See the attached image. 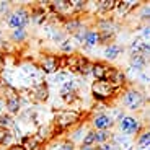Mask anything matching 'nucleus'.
<instances>
[{
    "instance_id": "f257e3e1",
    "label": "nucleus",
    "mask_w": 150,
    "mask_h": 150,
    "mask_svg": "<svg viewBox=\"0 0 150 150\" xmlns=\"http://www.w3.org/2000/svg\"><path fill=\"white\" fill-rule=\"evenodd\" d=\"M80 117H82V114L79 111H74V109H57V111H54V124L60 129L77 124L80 121Z\"/></svg>"
},
{
    "instance_id": "f03ea898",
    "label": "nucleus",
    "mask_w": 150,
    "mask_h": 150,
    "mask_svg": "<svg viewBox=\"0 0 150 150\" xmlns=\"http://www.w3.org/2000/svg\"><path fill=\"white\" fill-rule=\"evenodd\" d=\"M116 91H117V88H114L106 80H95L93 85H91V95L98 101H105V100L112 98L116 95Z\"/></svg>"
},
{
    "instance_id": "7ed1b4c3",
    "label": "nucleus",
    "mask_w": 150,
    "mask_h": 150,
    "mask_svg": "<svg viewBox=\"0 0 150 150\" xmlns=\"http://www.w3.org/2000/svg\"><path fill=\"white\" fill-rule=\"evenodd\" d=\"M2 95H4V98H5V106H7V109H8V114H10V116L11 114H18L20 108H21L18 91H16L13 86L5 85L4 88H2Z\"/></svg>"
},
{
    "instance_id": "20e7f679",
    "label": "nucleus",
    "mask_w": 150,
    "mask_h": 150,
    "mask_svg": "<svg viewBox=\"0 0 150 150\" xmlns=\"http://www.w3.org/2000/svg\"><path fill=\"white\" fill-rule=\"evenodd\" d=\"M122 105L127 109H131V111H137V109H140L145 105V96H144L142 91L135 90V88H131V90H127L124 93Z\"/></svg>"
},
{
    "instance_id": "39448f33",
    "label": "nucleus",
    "mask_w": 150,
    "mask_h": 150,
    "mask_svg": "<svg viewBox=\"0 0 150 150\" xmlns=\"http://www.w3.org/2000/svg\"><path fill=\"white\" fill-rule=\"evenodd\" d=\"M30 23V13H28L25 8H18L16 11L10 13L7 16V25L13 30H18V28H25Z\"/></svg>"
},
{
    "instance_id": "423d86ee",
    "label": "nucleus",
    "mask_w": 150,
    "mask_h": 150,
    "mask_svg": "<svg viewBox=\"0 0 150 150\" xmlns=\"http://www.w3.org/2000/svg\"><path fill=\"white\" fill-rule=\"evenodd\" d=\"M119 129L127 135L137 134L140 131V122L132 116H122L119 119Z\"/></svg>"
},
{
    "instance_id": "0eeeda50",
    "label": "nucleus",
    "mask_w": 150,
    "mask_h": 150,
    "mask_svg": "<svg viewBox=\"0 0 150 150\" xmlns=\"http://www.w3.org/2000/svg\"><path fill=\"white\" fill-rule=\"evenodd\" d=\"M41 69L46 72V74H56V72L60 70V57L57 56H44L41 60Z\"/></svg>"
},
{
    "instance_id": "6e6552de",
    "label": "nucleus",
    "mask_w": 150,
    "mask_h": 150,
    "mask_svg": "<svg viewBox=\"0 0 150 150\" xmlns=\"http://www.w3.org/2000/svg\"><path fill=\"white\" fill-rule=\"evenodd\" d=\"M108 83H111L114 88H117L119 90V86L124 83V74L121 70H117V69L114 67H108L106 69V74H105V79Z\"/></svg>"
},
{
    "instance_id": "1a4fd4ad",
    "label": "nucleus",
    "mask_w": 150,
    "mask_h": 150,
    "mask_svg": "<svg viewBox=\"0 0 150 150\" xmlns=\"http://www.w3.org/2000/svg\"><path fill=\"white\" fill-rule=\"evenodd\" d=\"M93 126L96 131H108V129H111L114 126V121H112L111 116L101 112V114H96L93 117Z\"/></svg>"
},
{
    "instance_id": "9d476101",
    "label": "nucleus",
    "mask_w": 150,
    "mask_h": 150,
    "mask_svg": "<svg viewBox=\"0 0 150 150\" xmlns=\"http://www.w3.org/2000/svg\"><path fill=\"white\" fill-rule=\"evenodd\" d=\"M47 96H49V90L46 83H38L33 88V98L36 101H46Z\"/></svg>"
},
{
    "instance_id": "9b49d317",
    "label": "nucleus",
    "mask_w": 150,
    "mask_h": 150,
    "mask_svg": "<svg viewBox=\"0 0 150 150\" xmlns=\"http://www.w3.org/2000/svg\"><path fill=\"white\" fill-rule=\"evenodd\" d=\"M41 142H42V139L39 135H30V137H25L23 139L21 147L25 150H38L39 145H41Z\"/></svg>"
},
{
    "instance_id": "f8f14e48",
    "label": "nucleus",
    "mask_w": 150,
    "mask_h": 150,
    "mask_svg": "<svg viewBox=\"0 0 150 150\" xmlns=\"http://www.w3.org/2000/svg\"><path fill=\"white\" fill-rule=\"evenodd\" d=\"M82 42L86 46V47H93V46L100 44V38H98V31L86 30V31H85V34H83Z\"/></svg>"
},
{
    "instance_id": "ddd939ff",
    "label": "nucleus",
    "mask_w": 150,
    "mask_h": 150,
    "mask_svg": "<svg viewBox=\"0 0 150 150\" xmlns=\"http://www.w3.org/2000/svg\"><path fill=\"white\" fill-rule=\"evenodd\" d=\"M129 64H131L132 69H139V70H142V69L145 67V64H147V59H145V56H142L140 52H132L131 59H129Z\"/></svg>"
},
{
    "instance_id": "4468645a",
    "label": "nucleus",
    "mask_w": 150,
    "mask_h": 150,
    "mask_svg": "<svg viewBox=\"0 0 150 150\" xmlns=\"http://www.w3.org/2000/svg\"><path fill=\"white\" fill-rule=\"evenodd\" d=\"M122 52V47H121L119 44H109V46H106V49H105V57L108 60H114V59H117L119 57V54Z\"/></svg>"
},
{
    "instance_id": "2eb2a0df",
    "label": "nucleus",
    "mask_w": 150,
    "mask_h": 150,
    "mask_svg": "<svg viewBox=\"0 0 150 150\" xmlns=\"http://www.w3.org/2000/svg\"><path fill=\"white\" fill-rule=\"evenodd\" d=\"M106 69H108V65L101 64V62H95V64H91V75L95 77V80H103L105 79Z\"/></svg>"
},
{
    "instance_id": "dca6fc26",
    "label": "nucleus",
    "mask_w": 150,
    "mask_h": 150,
    "mask_svg": "<svg viewBox=\"0 0 150 150\" xmlns=\"http://www.w3.org/2000/svg\"><path fill=\"white\" fill-rule=\"evenodd\" d=\"M28 38V33L25 28H18V30H13L11 33V41L13 42H23Z\"/></svg>"
},
{
    "instance_id": "f3484780",
    "label": "nucleus",
    "mask_w": 150,
    "mask_h": 150,
    "mask_svg": "<svg viewBox=\"0 0 150 150\" xmlns=\"http://www.w3.org/2000/svg\"><path fill=\"white\" fill-rule=\"evenodd\" d=\"M114 34L116 33H106V31H98V38H100V44H112L114 41Z\"/></svg>"
},
{
    "instance_id": "a211bd4d",
    "label": "nucleus",
    "mask_w": 150,
    "mask_h": 150,
    "mask_svg": "<svg viewBox=\"0 0 150 150\" xmlns=\"http://www.w3.org/2000/svg\"><path fill=\"white\" fill-rule=\"evenodd\" d=\"M109 139V132L108 131H95V145H103L106 144V140Z\"/></svg>"
},
{
    "instance_id": "6ab92c4d",
    "label": "nucleus",
    "mask_w": 150,
    "mask_h": 150,
    "mask_svg": "<svg viewBox=\"0 0 150 150\" xmlns=\"http://www.w3.org/2000/svg\"><path fill=\"white\" fill-rule=\"evenodd\" d=\"M114 7H116V0H105V2H100L98 10L101 13H108V11L114 10Z\"/></svg>"
},
{
    "instance_id": "aec40b11",
    "label": "nucleus",
    "mask_w": 150,
    "mask_h": 150,
    "mask_svg": "<svg viewBox=\"0 0 150 150\" xmlns=\"http://www.w3.org/2000/svg\"><path fill=\"white\" fill-rule=\"evenodd\" d=\"M134 4L135 2H116V7L114 8H117V11H119L121 15H126V13L134 7Z\"/></svg>"
},
{
    "instance_id": "412c9836",
    "label": "nucleus",
    "mask_w": 150,
    "mask_h": 150,
    "mask_svg": "<svg viewBox=\"0 0 150 150\" xmlns=\"http://www.w3.org/2000/svg\"><path fill=\"white\" fill-rule=\"evenodd\" d=\"M98 28H100V31H106V33H116V30H114V25H112V21H109V20H101V21L98 23Z\"/></svg>"
},
{
    "instance_id": "4be33fe9",
    "label": "nucleus",
    "mask_w": 150,
    "mask_h": 150,
    "mask_svg": "<svg viewBox=\"0 0 150 150\" xmlns=\"http://www.w3.org/2000/svg\"><path fill=\"white\" fill-rule=\"evenodd\" d=\"M82 28V23H80V20H70V21L65 23V30L69 31V33H77V31Z\"/></svg>"
},
{
    "instance_id": "5701e85b",
    "label": "nucleus",
    "mask_w": 150,
    "mask_h": 150,
    "mask_svg": "<svg viewBox=\"0 0 150 150\" xmlns=\"http://www.w3.org/2000/svg\"><path fill=\"white\" fill-rule=\"evenodd\" d=\"M10 140H11V132H10V129L0 127V145L10 144Z\"/></svg>"
},
{
    "instance_id": "b1692460",
    "label": "nucleus",
    "mask_w": 150,
    "mask_h": 150,
    "mask_svg": "<svg viewBox=\"0 0 150 150\" xmlns=\"http://www.w3.org/2000/svg\"><path fill=\"white\" fill-rule=\"evenodd\" d=\"M137 144H139V147L142 150L149 149V145H150V134L149 132H142L140 137H139V140H137Z\"/></svg>"
},
{
    "instance_id": "393cba45",
    "label": "nucleus",
    "mask_w": 150,
    "mask_h": 150,
    "mask_svg": "<svg viewBox=\"0 0 150 150\" xmlns=\"http://www.w3.org/2000/svg\"><path fill=\"white\" fill-rule=\"evenodd\" d=\"M11 126H13V119L10 114H0V127L10 129Z\"/></svg>"
},
{
    "instance_id": "a878e982",
    "label": "nucleus",
    "mask_w": 150,
    "mask_h": 150,
    "mask_svg": "<svg viewBox=\"0 0 150 150\" xmlns=\"http://www.w3.org/2000/svg\"><path fill=\"white\" fill-rule=\"evenodd\" d=\"M60 96H62V100H64L65 103H74L77 101V91H64V93H60Z\"/></svg>"
},
{
    "instance_id": "bb28decb",
    "label": "nucleus",
    "mask_w": 150,
    "mask_h": 150,
    "mask_svg": "<svg viewBox=\"0 0 150 150\" xmlns=\"http://www.w3.org/2000/svg\"><path fill=\"white\" fill-rule=\"evenodd\" d=\"M60 49H62V52H72L74 51V44H72L70 39H64L60 42Z\"/></svg>"
},
{
    "instance_id": "cd10ccee",
    "label": "nucleus",
    "mask_w": 150,
    "mask_h": 150,
    "mask_svg": "<svg viewBox=\"0 0 150 150\" xmlns=\"http://www.w3.org/2000/svg\"><path fill=\"white\" fill-rule=\"evenodd\" d=\"M83 145H95V131H90L83 137Z\"/></svg>"
},
{
    "instance_id": "c85d7f7f",
    "label": "nucleus",
    "mask_w": 150,
    "mask_h": 150,
    "mask_svg": "<svg viewBox=\"0 0 150 150\" xmlns=\"http://www.w3.org/2000/svg\"><path fill=\"white\" fill-rule=\"evenodd\" d=\"M85 7H86V2H83V0L72 2V10L74 11H82V10H85Z\"/></svg>"
},
{
    "instance_id": "c756f323",
    "label": "nucleus",
    "mask_w": 150,
    "mask_h": 150,
    "mask_svg": "<svg viewBox=\"0 0 150 150\" xmlns=\"http://www.w3.org/2000/svg\"><path fill=\"white\" fill-rule=\"evenodd\" d=\"M64 91H75V83L74 82H64V86H62L60 93H64Z\"/></svg>"
},
{
    "instance_id": "7c9ffc66",
    "label": "nucleus",
    "mask_w": 150,
    "mask_h": 150,
    "mask_svg": "<svg viewBox=\"0 0 150 150\" xmlns=\"http://www.w3.org/2000/svg\"><path fill=\"white\" fill-rule=\"evenodd\" d=\"M59 150H75V149H74V144H72L70 140H65V142L60 144Z\"/></svg>"
},
{
    "instance_id": "2f4dec72",
    "label": "nucleus",
    "mask_w": 150,
    "mask_h": 150,
    "mask_svg": "<svg viewBox=\"0 0 150 150\" xmlns=\"http://www.w3.org/2000/svg\"><path fill=\"white\" fill-rule=\"evenodd\" d=\"M65 79H67V74H64V72H60V74L56 75V82H64Z\"/></svg>"
},
{
    "instance_id": "473e14b6",
    "label": "nucleus",
    "mask_w": 150,
    "mask_h": 150,
    "mask_svg": "<svg viewBox=\"0 0 150 150\" xmlns=\"http://www.w3.org/2000/svg\"><path fill=\"white\" fill-rule=\"evenodd\" d=\"M79 150H96V149H95V145H83L82 144V145L79 147Z\"/></svg>"
},
{
    "instance_id": "72a5a7b5",
    "label": "nucleus",
    "mask_w": 150,
    "mask_h": 150,
    "mask_svg": "<svg viewBox=\"0 0 150 150\" xmlns=\"http://www.w3.org/2000/svg\"><path fill=\"white\" fill-rule=\"evenodd\" d=\"M8 150H25V149H23L21 145H11V147H10V149H8Z\"/></svg>"
},
{
    "instance_id": "f704fd0d",
    "label": "nucleus",
    "mask_w": 150,
    "mask_h": 150,
    "mask_svg": "<svg viewBox=\"0 0 150 150\" xmlns=\"http://www.w3.org/2000/svg\"><path fill=\"white\" fill-rule=\"evenodd\" d=\"M2 69H4V60H2V56H0V72H2Z\"/></svg>"
},
{
    "instance_id": "c9c22d12",
    "label": "nucleus",
    "mask_w": 150,
    "mask_h": 150,
    "mask_svg": "<svg viewBox=\"0 0 150 150\" xmlns=\"http://www.w3.org/2000/svg\"><path fill=\"white\" fill-rule=\"evenodd\" d=\"M0 36H2V30H0Z\"/></svg>"
},
{
    "instance_id": "e433bc0d",
    "label": "nucleus",
    "mask_w": 150,
    "mask_h": 150,
    "mask_svg": "<svg viewBox=\"0 0 150 150\" xmlns=\"http://www.w3.org/2000/svg\"><path fill=\"white\" fill-rule=\"evenodd\" d=\"M96 150H101V149H100V147H98V149H96Z\"/></svg>"
}]
</instances>
